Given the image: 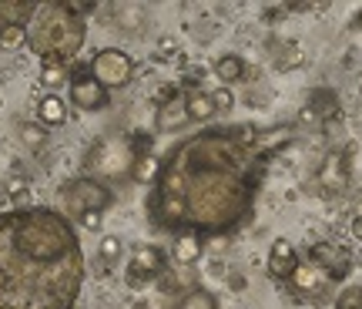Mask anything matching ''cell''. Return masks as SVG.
<instances>
[{"label":"cell","mask_w":362,"mask_h":309,"mask_svg":"<svg viewBox=\"0 0 362 309\" xmlns=\"http://www.w3.org/2000/svg\"><path fill=\"white\" fill-rule=\"evenodd\" d=\"M111 24L121 34H141L148 24V7L144 4H115L111 7Z\"/></svg>","instance_id":"obj_12"},{"label":"cell","mask_w":362,"mask_h":309,"mask_svg":"<svg viewBox=\"0 0 362 309\" xmlns=\"http://www.w3.org/2000/svg\"><path fill=\"white\" fill-rule=\"evenodd\" d=\"M57 198H61V206H64L67 212H74V219H78L84 212H104V208L111 206L115 195H111V189H107L104 181L90 179V175H81V179L64 181Z\"/></svg>","instance_id":"obj_5"},{"label":"cell","mask_w":362,"mask_h":309,"mask_svg":"<svg viewBox=\"0 0 362 309\" xmlns=\"http://www.w3.org/2000/svg\"><path fill=\"white\" fill-rule=\"evenodd\" d=\"M305 256H309V262L315 266V269H322L332 283L336 279H346L352 269V259L346 249H339V245L332 242H312L309 249H305Z\"/></svg>","instance_id":"obj_9"},{"label":"cell","mask_w":362,"mask_h":309,"mask_svg":"<svg viewBox=\"0 0 362 309\" xmlns=\"http://www.w3.org/2000/svg\"><path fill=\"white\" fill-rule=\"evenodd\" d=\"M121 249H124V242H121L117 235H104L101 245H98V256H101L104 262H115V259L121 256Z\"/></svg>","instance_id":"obj_29"},{"label":"cell","mask_w":362,"mask_h":309,"mask_svg":"<svg viewBox=\"0 0 362 309\" xmlns=\"http://www.w3.org/2000/svg\"><path fill=\"white\" fill-rule=\"evenodd\" d=\"M84 252L74 222L44 206L0 215V309H74Z\"/></svg>","instance_id":"obj_2"},{"label":"cell","mask_w":362,"mask_h":309,"mask_svg":"<svg viewBox=\"0 0 362 309\" xmlns=\"http://www.w3.org/2000/svg\"><path fill=\"white\" fill-rule=\"evenodd\" d=\"M158 165H161V162H158L155 154H138V158H134V168H131V179L141 181V185H151V181L158 179Z\"/></svg>","instance_id":"obj_22"},{"label":"cell","mask_w":362,"mask_h":309,"mask_svg":"<svg viewBox=\"0 0 362 309\" xmlns=\"http://www.w3.org/2000/svg\"><path fill=\"white\" fill-rule=\"evenodd\" d=\"M309 115H315V121H332L339 111V98L332 94L329 88H319V91H312V101L309 108H305Z\"/></svg>","instance_id":"obj_17"},{"label":"cell","mask_w":362,"mask_h":309,"mask_svg":"<svg viewBox=\"0 0 362 309\" xmlns=\"http://www.w3.org/2000/svg\"><path fill=\"white\" fill-rule=\"evenodd\" d=\"M202 256H205V239H202V235L181 232V235L171 239V259H175L178 266H194Z\"/></svg>","instance_id":"obj_13"},{"label":"cell","mask_w":362,"mask_h":309,"mask_svg":"<svg viewBox=\"0 0 362 309\" xmlns=\"http://www.w3.org/2000/svg\"><path fill=\"white\" fill-rule=\"evenodd\" d=\"M7 192H11V202H17V208H30V185H27V179H11Z\"/></svg>","instance_id":"obj_27"},{"label":"cell","mask_w":362,"mask_h":309,"mask_svg":"<svg viewBox=\"0 0 362 309\" xmlns=\"http://www.w3.org/2000/svg\"><path fill=\"white\" fill-rule=\"evenodd\" d=\"M346 179H349V165H346V158L339 152H332L329 158H325V165H322V185L325 189H342L346 185Z\"/></svg>","instance_id":"obj_18"},{"label":"cell","mask_w":362,"mask_h":309,"mask_svg":"<svg viewBox=\"0 0 362 309\" xmlns=\"http://www.w3.org/2000/svg\"><path fill=\"white\" fill-rule=\"evenodd\" d=\"M134 148L128 138L121 135H104L90 145V152L84 154V172L90 179L107 181V179H128L131 168H134Z\"/></svg>","instance_id":"obj_4"},{"label":"cell","mask_w":362,"mask_h":309,"mask_svg":"<svg viewBox=\"0 0 362 309\" xmlns=\"http://www.w3.org/2000/svg\"><path fill=\"white\" fill-rule=\"evenodd\" d=\"M215 74H218L221 84H235V81L245 77V61L238 54H225V57H218V64H215Z\"/></svg>","instance_id":"obj_21"},{"label":"cell","mask_w":362,"mask_h":309,"mask_svg":"<svg viewBox=\"0 0 362 309\" xmlns=\"http://www.w3.org/2000/svg\"><path fill=\"white\" fill-rule=\"evenodd\" d=\"M27 47L44 64H71L84 47V17L74 4H37L27 24Z\"/></svg>","instance_id":"obj_3"},{"label":"cell","mask_w":362,"mask_h":309,"mask_svg":"<svg viewBox=\"0 0 362 309\" xmlns=\"http://www.w3.org/2000/svg\"><path fill=\"white\" fill-rule=\"evenodd\" d=\"M298 262L302 256L296 252V245L288 242V239H275L269 249V276L272 279H288L292 272L298 269Z\"/></svg>","instance_id":"obj_11"},{"label":"cell","mask_w":362,"mask_h":309,"mask_svg":"<svg viewBox=\"0 0 362 309\" xmlns=\"http://www.w3.org/2000/svg\"><path fill=\"white\" fill-rule=\"evenodd\" d=\"M165 266H168V252L165 249H158V245H138L134 256L128 259L124 279H128L131 289H141V286L155 283L158 276L165 272Z\"/></svg>","instance_id":"obj_7"},{"label":"cell","mask_w":362,"mask_h":309,"mask_svg":"<svg viewBox=\"0 0 362 309\" xmlns=\"http://www.w3.org/2000/svg\"><path fill=\"white\" fill-rule=\"evenodd\" d=\"M185 108H188V121H208V118H215V104H211L208 91L185 94Z\"/></svg>","instance_id":"obj_19"},{"label":"cell","mask_w":362,"mask_h":309,"mask_svg":"<svg viewBox=\"0 0 362 309\" xmlns=\"http://www.w3.org/2000/svg\"><path fill=\"white\" fill-rule=\"evenodd\" d=\"M67 94H71V104H74L78 111H84V115H98V111H104V108L111 104V91L101 88V84L94 81L90 67H84V71H78V74L71 77Z\"/></svg>","instance_id":"obj_8"},{"label":"cell","mask_w":362,"mask_h":309,"mask_svg":"<svg viewBox=\"0 0 362 309\" xmlns=\"http://www.w3.org/2000/svg\"><path fill=\"white\" fill-rule=\"evenodd\" d=\"M171 309H218V299L211 296L208 289H188V293H181L178 299H175V306Z\"/></svg>","instance_id":"obj_20"},{"label":"cell","mask_w":362,"mask_h":309,"mask_svg":"<svg viewBox=\"0 0 362 309\" xmlns=\"http://www.w3.org/2000/svg\"><path fill=\"white\" fill-rule=\"evenodd\" d=\"M101 215L104 212H84V215H78V225L90 232H101Z\"/></svg>","instance_id":"obj_30"},{"label":"cell","mask_w":362,"mask_h":309,"mask_svg":"<svg viewBox=\"0 0 362 309\" xmlns=\"http://www.w3.org/2000/svg\"><path fill=\"white\" fill-rule=\"evenodd\" d=\"M228 289H232V293H242V289H245V276H242V272H232V276H228Z\"/></svg>","instance_id":"obj_32"},{"label":"cell","mask_w":362,"mask_h":309,"mask_svg":"<svg viewBox=\"0 0 362 309\" xmlns=\"http://www.w3.org/2000/svg\"><path fill=\"white\" fill-rule=\"evenodd\" d=\"M40 84L47 91H57L64 88V84H71V71H67V64H44L40 67Z\"/></svg>","instance_id":"obj_23"},{"label":"cell","mask_w":362,"mask_h":309,"mask_svg":"<svg viewBox=\"0 0 362 309\" xmlns=\"http://www.w3.org/2000/svg\"><path fill=\"white\" fill-rule=\"evenodd\" d=\"M0 104H4V98H0Z\"/></svg>","instance_id":"obj_36"},{"label":"cell","mask_w":362,"mask_h":309,"mask_svg":"<svg viewBox=\"0 0 362 309\" xmlns=\"http://www.w3.org/2000/svg\"><path fill=\"white\" fill-rule=\"evenodd\" d=\"M178 51V40L175 38H161L158 40V54H161V57H168V54H175Z\"/></svg>","instance_id":"obj_31"},{"label":"cell","mask_w":362,"mask_h":309,"mask_svg":"<svg viewBox=\"0 0 362 309\" xmlns=\"http://www.w3.org/2000/svg\"><path fill=\"white\" fill-rule=\"evenodd\" d=\"M359 94H362V81H359Z\"/></svg>","instance_id":"obj_34"},{"label":"cell","mask_w":362,"mask_h":309,"mask_svg":"<svg viewBox=\"0 0 362 309\" xmlns=\"http://www.w3.org/2000/svg\"><path fill=\"white\" fill-rule=\"evenodd\" d=\"M188 121V108H185V98L181 94H168L161 108H158V128L161 131H175Z\"/></svg>","instance_id":"obj_15"},{"label":"cell","mask_w":362,"mask_h":309,"mask_svg":"<svg viewBox=\"0 0 362 309\" xmlns=\"http://www.w3.org/2000/svg\"><path fill=\"white\" fill-rule=\"evenodd\" d=\"M332 309H362V286H342Z\"/></svg>","instance_id":"obj_26"},{"label":"cell","mask_w":362,"mask_h":309,"mask_svg":"<svg viewBox=\"0 0 362 309\" xmlns=\"http://www.w3.org/2000/svg\"><path fill=\"white\" fill-rule=\"evenodd\" d=\"M37 13V4L30 0H0V27H27Z\"/></svg>","instance_id":"obj_14"},{"label":"cell","mask_w":362,"mask_h":309,"mask_svg":"<svg viewBox=\"0 0 362 309\" xmlns=\"http://www.w3.org/2000/svg\"><path fill=\"white\" fill-rule=\"evenodd\" d=\"M252 128H205L181 138L148 192V222L181 235H225L248 215L265 175V152Z\"/></svg>","instance_id":"obj_1"},{"label":"cell","mask_w":362,"mask_h":309,"mask_svg":"<svg viewBox=\"0 0 362 309\" xmlns=\"http://www.w3.org/2000/svg\"><path fill=\"white\" fill-rule=\"evenodd\" d=\"M359 13H362V11H359ZM359 24H362V17H359Z\"/></svg>","instance_id":"obj_35"},{"label":"cell","mask_w":362,"mask_h":309,"mask_svg":"<svg viewBox=\"0 0 362 309\" xmlns=\"http://www.w3.org/2000/svg\"><path fill=\"white\" fill-rule=\"evenodd\" d=\"M21 142H24L27 148H44V145H47V128L37 125V121H24V125H21Z\"/></svg>","instance_id":"obj_25"},{"label":"cell","mask_w":362,"mask_h":309,"mask_svg":"<svg viewBox=\"0 0 362 309\" xmlns=\"http://www.w3.org/2000/svg\"><path fill=\"white\" fill-rule=\"evenodd\" d=\"M67 121V101L57 98V94H44L37 101V125L44 128H57Z\"/></svg>","instance_id":"obj_16"},{"label":"cell","mask_w":362,"mask_h":309,"mask_svg":"<svg viewBox=\"0 0 362 309\" xmlns=\"http://www.w3.org/2000/svg\"><path fill=\"white\" fill-rule=\"evenodd\" d=\"M349 229H352V235H356V239L362 242V206L356 208V215H352V225H349Z\"/></svg>","instance_id":"obj_33"},{"label":"cell","mask_w":362,"mask_h":309,"mask_svg":"<svg viewBox=\"0 0 362 309\" xmlns=\"http://www.w3.org/2000/svg\"><path fill=\"white\" fill-rule=\"evenodd\" d=\"M211 94V104H215V115H228L235 108V94L228 88H215V91H208Z\"/></svg>","instance_id":"obj_28"},{"label":"cell","mask_w":362,"mask_h":309,"mask_svg":"<svg viewBox=\"0 0 362 309\" xmlns=\"http://www.w3.org/2000/svg\"><path fill=\"white\" fill-rule=\"evenodd\" d=\"M90 74L94 81L107 91H117V88H128L131 74H134V61L121 47H101V51L90 57Z\"/></svg>","instance_id":"obj_6"},{"label":"cell","mask_w":362,"mask_h":309,"mask_svg":"<svg viewBox=\"0 0 362 309\" xmlns=\"http://www.w3.org/2000/svg\"><path fill=\"white\" fill-rule=\"evenodd\" d=\"M27 47V27H0V51Z\"/></svg>","instance_id":"obj_24"},{"label":"cell","mask_w":362,"mask_h":309,"mask_svg":"<svg viewBox=\"0 0 362 309\" xmlns=\"http://www.w3.org/2000/svg\"><path fill=\"white\" fill-rule=\"evenodd\" d=\"M285 283H288V289H292V293H296L298 299H309V303H319V299H322L325 293H329V286H332V279H329V276H325L322 269H315V266H312L309 259H305V262H298V269L292 272V276H288Z\"/></svg>","instance_id":"obj_10"}]
</instances>
